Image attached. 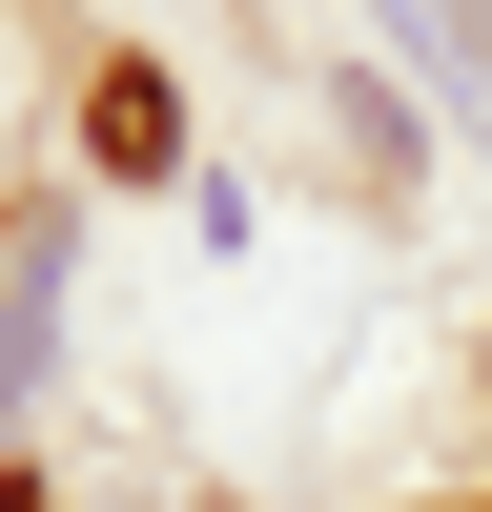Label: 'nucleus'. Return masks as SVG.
Returning <instances> with one entry per match:
<instances>
[{"mask_svg":"<svg viewBox=\"0 0 492 512\" xmlns=\"http://www.w3.org/2000/svg\"><path fill=\"white\" fill-rule=\"evenodd\" d=\"M82 144H103V164H144V185H164V164H185V103H164V82H144V62H123V82H103V103H82Z\"/></svg>","mask_w":492,"mask_h":512,"instance_id":"1","label":"nucleus"}]
</instances>
